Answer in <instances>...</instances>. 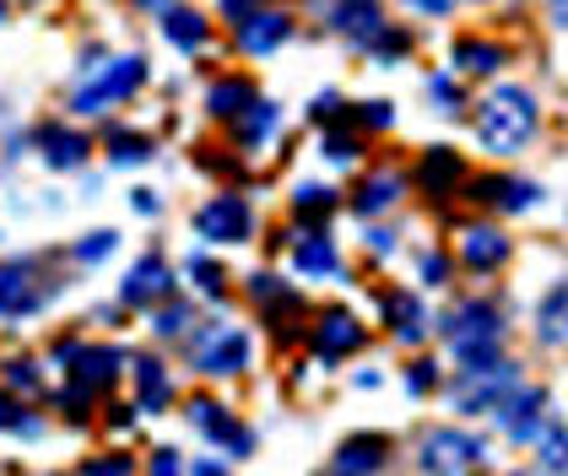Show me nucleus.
<instances>
[{
  "label": "nucleus",
  "instance_id": "nucleus-38",
  "mask_svg": "<svg viewBox=\"0 0 568 476\" xmlns=\"http://www.w3.org/2000/svg\"><path fill=\"white\" fill-rule=\"evenodd\" d=\"M184 325H195V320H190V308H184V303H169V308L158 314V325H152V331H158V336H179Z\"/></svg>",
  "mask_w": 568,
  "mask_h": 476
},
{
  "label": "nucleus",
  "instance_id": "nucleus-21",
  "mask_svg": "<svg viewBox=\"0 0 568 476\" xmlns=\"http://www.w3.org/2000/svg\"><path fill=\"white\" fill-rule=\"evenodd\" d=\"M255 98H261V92H255L250 77H222V82H212V92H206V109H212L217 120H239Z\"/></svg>",
  "mask_w": 568,
  "mask_h": 476
},
{
  "label": "nucleus",
  "instance_id": "nucleus-31",
  "mask_svg": "<svg viewBox=\"0 0 568 476\" xmlns=\"http://www.w3.org/2000/svg\"><path fill=\"white\" fill-rule=\"evenodd\" d=\"M190 276H195V287H201L206 298H222V293H227V271H222L217 260L190 255Z\"/></svg>",
  "mask_w": 568,
  "mask_h": 476
},
{
  "label": "nucleus",
  "instance_id": "nucleus-35",
  "mask_svg": "<svg viewBox=\"0 0 568 476\" xmlns=\"http://www.w3.org/2000/svg\"><path fill=\"white\" fill-rule=\"evenodd\" d=\"M114 244H120V233H114V227L88 233V239L77 244V260H82V265H92V260H109V255H114Z\"/></svg>",
  "mask_w": 568,
  "mask_h": 476
},
{
  "label": "nucleus",
  "instance_id": "nucleus-47",
  "mask_svg": "<svg viewBox=\"0 0 568 476\" xmlns=\"http://www.w3.org/2000/svg\"><path fill=\"white\" fill-rule=\"evenodd\" d=\"M131 206H135L141 216H152V212H158V195H152V190H135V195H131Z\"/></svg>",
  "mask_w": 568,
  "mask_h": 476
},
{
  "label": "nucleus",
  "instance_id": "nucleus-25",
  "mask_svg": "<svg viewBox=\"0 0 568 476\" xmlns=\"http://www.w3.org/2000/svg\"><path fill=\"white\" fill-rule=\"evenodd\" d=\"M276 125H282V109L276 103H265V98H255L239 120H233V130H239V141L244 146H261V141H271L276 135Z\"/></svg>",
  "mask_w": 568,
  "mask_h": 476
},
{
  "label": "nucleus",
  "instance_id": "nucleus-11",
  "mask_svg": "<svg viewBox=\"0 0 568 476\" xmlns=\"http://www.w3.org/2000/svg\"><path fill=\"white\" fill-rule=\"evenodd\" d=\"M385 455H390V438L385 433H357V438H347L336 449V460L325 466V476H374L385 466Z\"/></svg>",
  "mask_w": 568,
  "mask_h": 476
},
{
  "label": "nucleus",
  "instance_id": "nucleus-52",
  "mask_svg": "<svg viewBox=\"0 0 568 476\" xmlns=\"http://www.w3.org/2000/svg\"><path fill=\"white\" fill-rule=\"evenodd\" d=\"M0 17H6V6H0Z\"/></svg>",
  "mask_w": 568,
  "mask_h": 476
},
{
  "label": "nucleus",
  "instance_id": "nucleus-22",
  "mask_svg": "<svg viewBox=\"0 0 568 476\" xmlns=\"http://www.w3.org/2000/svg\"><path fill=\"white\" fill-rule=\"evenodd\" d=\"M135 395H141L146 412H163V406L174 401V379H169V368H163L158 357H141V363H135Z\"/></svg>",
  "mask_w": 568,
  "mask_h": 476
},
{
  "label": "nucleus",
  "instance_id": "nucleus-6",
  "mask_svg": "<svg viewBox=\"0 0 568 476\" xmlns=\"http://www.w3.org/2000/svg\"><path fill=\"white\" fill-rule=\"evenodd\" d=\"M190 352H195V368H201V374H217V379L250 368V336H244L239 325H212V331H201Z\"/></svg>",
  "mask_w": 568,
  "mask_h": 476
},
{
  "label": "nucleus",
  "instance_id": "nucleus-3",
  "mask_svg": "<svg viewBox=\"0 0 568 476\" xmlns=\"http://www.w3.org/2000/svg\"><path fill=\"white\" fill-rule=\"evenodd\" d=\"M146 82V60L141 54H125V60H109L103 71H92L88 82L77 87V98H71V109L77 114H103V109H114V103H125L135 87Z\"/></svg>",
  "mask_w": 568,
  "mask_h": 476
},
{
  "label": "nucleus",
  "instance_id": "nucleus-51",
  "mask_svg": "<svg viewBox=\"0 0 568 476\" xmlns=\"http://www.w3.org/2000/svg\"><path fill=\"white\" fill-rule=\"evenodd\" d=\"M515 476H536V472H515Z\"/></svg>",
  "mask_w": 568,
  "mask_h": 476
},
{
  "label": "nucleus",
  "instance_id": "nucleus-9",
  "mask_svg": "<svg viewBox=\"0 0 568 476\" xmlns=\"http://www.w3.org/2000/svg\"><path fill=\"white\" fill-rule=\"evenodd\" d=\"M498 423L515 444H536V433L547 428V389H520V395H504L498 406Z\"/></svg>",
  "mask_w": 568,
  "mask_h": 476
},
{
  "label": "nucleus",
  "instance_id": "nucleus-45",
  "mask_svg": "<svg viewBox=\"0 0 568 476\" xmlns=\"http://www.w3.org/2000/svg\"><path fill=\"white\" fill-rule=\"evenodd\" d=\"M265 0H222V17H233V22H244L250 11H261Z\"/></svg>",
  "mask_w": 568,
  "mask_h": 476
},
{
  "label": "nucleus",
  "instance_id": "nucleus-8",
  "mask_svg": "<svg viewBox=\"0 0 568 476\" xmlns=\"http://www.w3.org/2000/svg\"><path fill=\"white\" fill-rule=\"evenodd\" d=\"M481 460V438L471 433H455V428H438L423 438V472L428 476H460L466 466Z\"/></svg>",
  "mask_w": 568,
  "mask_h": 476
},
{
  "label": "nucleus",
  "instance_id": "nucleus-19",
  "mask_svg": "<svg viewBox=\"0 0 568 476\" xmlns=\"http://www.w3.org/2000/svg\"><path fill=\"white\" fill-rule=\"evenodd\" d=\"M460 260H466L471 271H498V265L509 260V239H504L498 227H471V233L460 239Z\"/></svg>",
  "mask_w": 568,
  "mask_h": 476
},
{
  "label": "nucleus",
  "instance_id": "nucleus-49",
  "mask_svg": "<svg viewBox=\"0 0 568 476\" xmlns=\"http://www.w3.org/2000/svg\"><path fill=\"white\" fill-rule=\"evenodd\" d=\"M190 476H227V472H222L217 460H195V466H190Z\"/></svg>",
  "mask_w": 568,
  "mask_h": 476
},
{
  "label": "nucleus",
  "instance_id": "nucleus-14",
  "mask_svg": "<svg viewBox=\"0 0 568 476\" xmlns=\"http://www.w3.org/2000/svg\"><path fill=\"white\" fill-rule=\"evenodd\" d=\"M477 206H493V212H530L536 201H541V190L530 184V179H509V173H498V179H477V195H471Z\"/></svg>",
  "mask_w": 568,
  "mask_h": 476
},
{
  "label": "nucleus",
  "instance_id": "nucleus-17",
  "mask_svg": "<svg viewBox=\"0 0 568 476\" xmlns=\"http://www.w3.org/2000/svg\"><path fill=\"white\" fill-rule=\"evenodd\" d=\"M65 368H71V379L82 389H103L114 385V374H120V352L114 346H77Z\"/></svg>",
  "mask_w": 568,
  "mask_h": 476
},
{
  "label": "nucleus",
  "instance_id": "nucleus-13",
  "mask_svg": "<svg viewBox=\"0 0 568 476\" xmlns=\"http://www.w3.org/2000/svg\"><path fill=\"white\" fill-rule=\"evenodd\" d=\"M287 39H293V22H287L282 11H276V17H271V11H250V17L239 22V33H233V43H239L244 54H276Z\"/></svg>",
  "mask_w": 568,
  "mask_h": 476
},
{
  "label": "nucleus",
  "instance_id": "nucleus-20",
  "mask_svg": "<svg viewBox=\"0 0 568 476\" xmlns=\"http://www.w3.org/2000/svg\"><path fill=\"white\" fill-rule=\"evenodd\" d=\"M163 33H169V43L184 49V54L206 49V39H212L206 17H201V11H184V6H163Z\"/></svg>",
  "mask_w": 568,
  "mask_h": 476
},
{
  "label": "nucleus",
  "instance_id": "nucleus-40",
  "mask_svg": "<svg viewBox=\"0 0 568 476\" xmlns=\"http://www.w3.org/2000/svg\"><path fill=\"white\" fill-rule=\"evenodd\" d=\"M434 385H438V368H434V363H428V357H423V363H412V374H406V389H412V395H428Z\"/></svg>",
  "mask_w": 568,
  "mask_h": 476
},
{
  "label": "nucleus",
  "instance_id": "nucleus-33",
  "mask_svg": "<svg viewBox=\"0 0 568 476\" xmlns=\"http://www.w3.org/2000/svg\"><path fill=\"white\" fill-rule=\"evenodd\" d=\"M0 428H6V433H22V438H39V417H28V412H22V401L0 395Z\"/></svg>",
  "mask_w": 568,
  "mask_h": 476
},
{
  "label": "nucleus",
  "instance_id": "nucleus-1",
  "mask_svg": "<svg viewBox=\"0 0 568 476\" xmlns=\"http://www.w3.org/2000/svg\"><path fill=\"white\" fill-rule=\"evenodd\" d=\"M536 125H541V109H536V98H530L525 87H493V92L481 98V109H477L481 146L498 152V158L520 152L525 141L536 135Z\"/></svg>",
  "mask_w": 568,
  "mask_h": 476
},
{
  "label": "nucleus",
  "instance_id": "nucleus-18",
  "mask_svg": "<svg viewBox=\"0 0 568 476\" xmlns=\"http://www.w3.org/2000/svg\"><path fill=\"white\" fill-rule=\"evenodd\" d=\"M460 179H466L460 152H449V146H428V152H423V163H417V184H423L428 195H449Z\"/></svg>",
  "mask_w": 568,
  "mask_h": 476
},
{
  "label": "nucleus",
  "instance_id": "nucleus-41",
  "mask_svg": "<svg viewBox=\"0 0 568 476\" xmlns=\"http://www.w3.org/2000/svg\"><path fill=\"white\" fill-rule=\"evenodd\" d=\"M428 92H434V103L444 109V114H455V109H460V87L449 82V77H434V82H428Z\"/></svg>",
  "mask_w": 568,
  "mask_h": 476
},
{
  "label": "nucleus",
  "instance_id": "nucleus-48",
  "mask_svg": "<svg viewBox=\"0 0 568 476\" xmlns=\"http://www.w3.org/2000/svg\"><path fill=\"white\" fill-rule=\"evenodd\" d=\"M406 6H417V11H428V17H444V11H449V0H406Z\"/></svg>",
  "mask_w": 568,
  "mask_h": 476
},
{
  "label": "nucleus",
  "instance_id": "nucleus-34",
  "mask_svg": "<svg viewBox=\"0 0 568 476\" xmlns=\"http://www.w3.org/2000/svg\"><path fill=\"white\" fill-rule=\"evenodd\" d=\"M6 385L33 395V389L44 385V379H39V363H33V357H11V363H6Z\"/></svg>",
  "mask_w": 568,
  "mask_h": 476
},
{
  "label": "nucleus",
  "instance_id": "nucleus-4",
  "mask_svg": "<svg viewBox=\"0 0 568 476\" xmlns=\"http://www.w3.org/2000/svg\"><path fill=\"white\" fill-rule=\"evenodd\" d=\"M515 379H520L515 363H498V357H493V363H477V368H466V374L449 385V406L466 412V417H481V412H493V406L515 389Z\"/></svg>",
  "mask_w": 568,
  "mask_h": 476
},
{
  "label": "nucleus",
  "instance_id": "nucleus-37",
  "mask_svg": "<svg viewBox=\"0 0 568 476\" xmlns=\"http://www.w3.org/2000/svg\"><path fill=\"white\" fill-rule=\"evenodd\" d=\"M325 152H331V163H352V158L363 152V141H357V135H342V130H331V135H325Z\"/></svg>",
  "mask_w": 568,
  "mask_h": 476
},
{
  "label": "nucleus",
  "instance_id": "nucleus-2",
  "mask_svg": "<svg viewBox=\"0 0 568 476\" xmlns=\"http://www.w3.org/2000/svg\"><path fill=\"white\" fill-rule=\"evenodd\" d=\"M444 342L455 346V357L466 363V368H477V363H493L498 357V342H504V320H498V308L493 303H460L449 320H444Z\"/></svg>",
  "mask_w": 568,
  "mask_h": 476
},
{
  "label": "nucleus",
  "instance_id": "nucleus-32",
  "mask_svg": "<svg viewBox=\"0 0 568 476\" xmlns=\"http://www.w3.org/2000/svg\"><path fill=\"white\" fill-rule=\"evenodd\" d=\"M541 342H564V287H547V298H541Z\"/></svg>",
  "mask_w": 568,
  "mask_h": 476
},
{
  "label": "nucleus",
  "instance_id": "nucleus-10",
  "mask_svg": "<svg viewBox=\"0 0 568 476\" xmlns=\"http://www.w3.org/2000/svg\"><path fill=\"white\" fill-rule=\"evenodd\" d=\"M169 293H174V276H169L163 255L135 260L131 271H125V282H120V303H131V308H152V303H163Z\"/></svg>",
  "mask_w": 568,
  "mask_h": 476
},
{
  "label": "nucleus",
  "instance_id": "nucleus-29",
  "mask_svg": "<svg viewBox=\"0 0 568 476\" xmlns=\"http://www.w3.org/2000/svg\"><path fill=\"white\" fill-rule=\"evenodd\" d=\"M293 212L298 222H325V216L336 212V190H325V184H298V195H293Z\"/></svg>",
  "mask_w": 568,
  "mask_h": 476
},
{
  "label": "nucleus",
  "instance_id": "nucleus-27",
  "mask_svg": "<svg viewBox=\"0 0 568 476\" xmlns=\"http://www.w3.org/2000/svg\"><path fill=\"white\" fill-rule=\"evenodd\" d=\"M395 195H400V179H395V173H374V179L357 184L352 206H357V216H379L395 206Z\"/></svg>",
  "mask_w": 568,
  "mask_h": 476
},
{
  "label": "nucleus",
  "instance_id": "nucleus-36",
  "mask_svg": "<svg viewBox=\"0 0 568 476\" xmlns=\"http://www.w3.org/2000/svg\"><path fill=\"white\" fill-rule=\"evenodd\" d=\"M82 476H135V460L131 455H98L82 466Z\"/></svg>",
  "mask_w": 568,
  "mask_h": 476
},
{
  "label": "nucleus",
  "instance_id": "nucleus-26",
  "mask_svg": "<svg viewBox=\"0 0 568 476\" xmlns=\"http://www.w3.org/2000/svg\"><path fill=\"white\" fill-rule=\"evenodd\" d=\"M449 60H455L460 71H471V77H493V71L504 65V49H498V43H487V39H455Z\"/></svg>",
  "mask_w": 568,
  "mask_h": 476
},
{
  "label": "nucleus",
  "instance_id": "nucleus-50",
  "mask_svg": "<svg viewBox=\"0 0 568 476\" xmlns=\"http://www.w3.org/2000/svg\"><path fill=\"white\" fill-rule=\"evenodd\" d=\"M135 6H146V11H163V6H169V0H135Z\"/></svg>",
  "mask_w": 568,
  "mask_h": 476
},
{
  "label": "nucleus",
  "instance_id": "nucleus-30",
  "mask_svg": "<svg viewBox=\"0 0 568 476\" xmlns=\"http://www.w3.org/2000/svg\"><path fill=\"white\" fill-rule=\"evenodd\" d=\"M109 158L114 163H146L152 158V135H141V130H109Z\"/></svg>",
  "mask_w": 568,
  "mask_h": 476
},
{
  "label": "nucleus",
  "instance_id": "nucleus-39",
  "mask_svg": "<svg viewBox=\"0 0 568 476\" xmlns=\"http://www.w3.org/2000/svg\"><path fill=\"white\" fill-rule=\"evenodd\" d=\"M541 466H547V472H564V428H558V423L547 428V444H541Z\"/></svg>",
  "mask_w": 568,
  "mask_h": 476
},
{
  "label": "nucleus",
  "instance_id": "nucleus-46",
  "mask_svg": "<svg viewBox=\"0 0 568 476\" xmlns=\"http://www.w3.org/2000/svg\"><path fill=\"white\" fill-rule=\"evenodd\" d=\"M423 276H428V282L438 287V282L449 276V260H444V255H428V260H423Z\"/></svg>",
  "mask_w": 568,
  "mask_h": 476
},
{
  "label": "nucleus",
  "instance_id": "nucleus-28",
  "mask_svg": "<svg viewBox=\"0 0 568 476\" xmlns=\"http://www.w3.org/2000/svg\"><path fill=\"white\" fill-rule=\"evenodd\" d=\"M385 320L400 342H423V303L406 293H385Z\"/></svg>",
  "mask_w": 568,
  "mask_h": 476
},
{
  "label": "nucleus",
  "instance_id": "nucleus-15",
  "mask_svg": "<svg viewBox=\"0 0 568 476\" xmlns=\"http://www.w3.org/2000/svg\"><path fill=\"white\" fill-rule=\"evenodd\" d=\"M363 346V325L352 320L347 308H331L320 325H314V352L325 357V363H336V357H347Z\"/></svg>",
  "mask_w": 568,
  "mask_h": 476
},
{
  "label": "nucleus",
  "instance_id": "nucleus-23",
  "mask_svg": "<svg viewBox=\"0 0 568 476\" xmlns=\"http://www.w3.org/2000/svg\"><path fill=\"white\" fill-rule=\"evenodd\" d=\"M44 158L49 169H82L88 163V135H77V130H60V125H44Z\"/></svg>",
  "mask_w": 568,
  "mask_h": 476
},
{
  "label": "nucleus",
  "instance_id": "nucleus-5",
  "mask_svg": "<svg viewBox=\"0 0 568 476\" xmlns=\"http://www.w3.org/2000/svg\"><path fill=\"white\" fill-rule=\"evenodd\" d=\"M49 298H54V282L39 276V260H11V265H0V320L39 314Z\"/></svg>",
  "mask_w": 568,
  "mask_h": 476
},
{
  "label": "nucleus",
  "instance_id": "nucleus-42",
  "mask_svg": "<svg viewBox=\"0 0 568 476\" xmlns=\"http://www.w3.org/2000/svg\"><path fill=\"white\" fill-rule=\"evenodd\" d=\"M146 476H184L179 449H152V466H146Z\"/></svg>",
  "mask_w": 568,
  "mask_h": 476
},
{
  "label": "nucleus",
  "instance_id": "nucleus-44",
  "mask_svg": "<svg viewBox=\"0 0 568 476\" xmlns=\"http://www.w3.org/2000/svg\"><path fill=\"white\" fill-rule=\"evenodd\" d=\"M336 114H342V98H336V92H325V98H314V109H308V120H314V125H320V120L331 125Z\"/></svg>",
  "mask_w": 568,
  "mask_h": 476
},
{
  "label": "nucleus",
  "instance_id": "nucleus-24",
  "mask_svg": "<svg viewBox=\"0 0 568 476\" xmlns=\"http://www.w3.org/2000/svg\"><path fill=\"white\" fill-rule=\"evenodd\" d=\"M293 260H298V271L304 276H336L342 271V260H336V244L325 239V233H308L293 244Z\"/></svg>",
  "mask_w": 568,
  "mask_h": 476
},
{
  "label": "nucleus",
  "instance_id": "nucleus-12",
  "mask_svg": "<svg viewBox=\"0 0 568 476\" xmlns=\"http://www.w3.org/2000/svg\"><path fill=\"white\" fill-rule=\"evenodd\" d=\"M190 423L206 433V438H217L222 449H233V455H250V449H255V438L239 428V417H233V412H222L217 401H206V395H201V401H190Z\"/></svg>",
  "mask_w": 568,
  "mask_h": 476
},
{
  "label": "nucleus",
  "instance_id": "nucleus-16",
  "mask_svg": "<svg viewBox=\"0 0 568 476\" xmlns=\"http://www.w3.org/2000/svg\"><path fill=\"white\" fill-rule=\"evenodd\" d=\"M325 17H331V28H336V33L363 39V43L385 28V11H379V0H331V6H325Z\"/></svg>",
  "mask_w": 568,
  "mask_h": 476
},
{
  "label": "nucleus",
  "instance_id": "nucleus-7",
  "mask_svg": "<svg viewBox=\"0 0 568 476\" xmlns=\"http://www.w3.org/2000/svg\"><path fill=\"white\" fill-rule=\"evenodd\" d=\"M195 233L206 244H244L255 233V212H250L244 195H217V201H206L195 212Z\"/></svg>",
  "mask_w": 568,
  "mask_h": 476
},
{
  "label": "nucleus",
  "instance_id": "nucleus-43",
  "mask_svg": "<svg viewBox=\"0 0 568 476\" xmlns=\"http://www.w3.org/2000/svg\"><path fill=\"white\" fill-rule=\"evenodd\" d=\"M395 114H390V103H385V98H374V103H363V109H357V125H374V130H385L390 125Z\"/></svg>",
  "mask_w": 568,
  "mask_h": 476
}]
</instances>
